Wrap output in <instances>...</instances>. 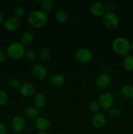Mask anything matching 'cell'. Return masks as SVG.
I'll use <instances>...</instances> for the list:
<instances>
[{"mask_svg": "<svg viewBox=\"0 0 133 134\" xmlns=\"http://www.w3.org/2000/svg\"><path fill=\"white\" fill-rule=\"evenodd\" d=\"M28 22L30 26L36 29L42 28L47 24L48 16L42 10L37 9L30 13L28 16Z\"/></svg>", "mask_w": 133, "mask_h": 134, "instance_id": "1", "label": "cell"}, {"mask_svg": "<svg viewBox=\"0 0 133 134\" xmlns=\"http://www.w3.org/2000/svg\"><path fill=\"white\" fill-rule=\"evenodd\" d=\"M112 50L117 55L125 56L129 54L130 51V42L124 37H117L113 39L112 44Z\"/></svg>", "mask_w": 133, "mask_h": 134, "instance_id": "2", "label": "cell"}, {"mask_svg": "<svg viewBox=\"0 0 133 134\" xmlns=\"http://www.w3.org/2000/svg\"><path fill=\"white\" fill-rule=\"evenodd\" d=\"M26 50L25 46L20 42H14L7 48L6 53L8 57L13 60H18L25 56Z\"/></svg>", "mask_w": 133, "mask_h": 134, "instance_id": "3", "label": "cell"}, {"mask_svg": "<svg viewBox=\"0 0 133 134\" xmlns=\"http://www.w3.org/2000/svg\"><path fill=\"white\" fill-rule=\"evenodd\" d=\"M98 103L100 108L108 111L112 108L114 103V96L110 92H104L99 96Z\"/></svg>", "mask_w": 133, "mask_h": 134, "instance_id": "4", "label": "cell"}, {"mask_svg": "<svg viewBox=\"0 0 133 134\" xmlns=\"http://www.w3.org/2000/svg\"><path fill=\"white\" fill-rule=\"evenodd\" d=\"M102 22L106 28L113 30L118 26L119 19L118 16L113 12H106L102 16Z\"/></svg>", "mask_w": 133, "mask_h": 134, "instance_id": "5", "label": "cell"}, {"mask_svg": "<svg viewBox=\"0 0 133 134\" xmlns=\"http://www.w3.org/2000/svg\"><path fill=\"white\" fill-rule=\"evenodd\" d=\"M27 126L24 118L20 115H16L11 120V128L14 133H21L25 130Z\"/></svg>", "mask_w": 133, "mask_h": 134, "instance_id": "6", "label": "cell"}, {"mask_svg": "<svg viewBox=\"0 0 133 134\" xmlns=\"http://www.w3.org/2000/svg\"><path fill=\"white\" fill-rule=\"evenodd\" d=\"M92 56L93 54L91 51L86 47L78 48L75 52V58L77 61L82 64L89 62L92 59Z\"/></svg>", "mask_w": 133, "mask_h": 134, "instance_id": "7", "label": "cell"}, {"mask_svg": "<svg viewBox=\"0 0 133 134\" xmlns=\"http://www.w3.org/2000/svg\"><path fill=\"white\" fill-rule=\"evenodd\" d=\"M31 73L33 77L38 80H44L48 76V71L44 65L37 64L33 66Z\"/></svg>", "mask_w": 133, "mask_h": 134, "instance_id": "8", "label": "cell"}, {"mask_svg": "<svg viewBox=\"0 0 133 134\" xmlns=\"http://www.w3.org/2000/svg\"><path fill=\"white\" fill-rule=\"evenodd\" d=\"M34 126L37 131L46 132L51 126V122L49 119L44 116H39L35 119Z\"/></svg>", "mask_w": 133, "mask_h": 134, "instance_id": "9", "label": "cell"}, {"mask_svg": "<svg viewBox=\"0 0 133 134\" xmlns=\"http://www.w3.org/2000/svg\"><path fill=\"white\" fill-rule=\"evenodd\" d=\"M111 83L110 76L106 73H102L99 75L95 79V85L100 89H104Z\"/></svg>", "mask_w": 133, "mask_h": 134, "instance_id": "10", "label": "cell"}, {"mask_svg": "<svg viewBox=\"0 0 133 134\" xmlns=\"http://www.w3.org/2000/svg\"><path fill=\"white\" fill-rule=\"evenodd\" d=\"M90 12L95 16H102L106 13L105 5L100 1H95L90 6Z\"/></svg>", "mask_w": 133, "mask_h": 134, "instance_id": "11", "label": "cell"}, {"mask_svg": "<svg viewBox=\"0 0 133 134\" xmlns=\"http://www.w3.org/2000/svg\"><path fill=\"white\" fill-rule=\"evenodd\" d=\"M20 26L19 19L14 16L7 18L4 22V27L9 31H14L18 30Z\"/></svg>", "mask_w": 133, "mask_h": 134, "instance_id": "12", "label": "cell"}, {"mask_svg": "<svg viewBox=\"0 0 133 134\" xmlns=\"http://www.w3.org/2000/svg\"><path fill=\"white\" fill-rule=\"evenodd\" d=\"M36 89L33 84L29 82H25L22 84L20 88V92L23 96L26 98L33 96L35 94Z\"/></svg>", "mask_w": 133, "mask_h": 134, "instance_id": "13", "label": "cell"}, {"mask_svg": "<svg viewBox=\"0 0 133 134\" xmlns=\"http://www.w3.org/2000/svg\"><path fill=\"white\" fill-rule=\"evenodd\" d=\"M106 122V116L101 113H97L94 114L91 119V124L94 128L96 129H100L105 126Z\"/></svg>", "mask_w": 133, "mask_h": 134, "instance_id": "14", "label": "cell"}, {"mask_svg": "<svg viewBox=\"0 0 133 134\" xmlns=\"http://www.w3.org/2000/svg\"><path fill=\"white\" fill-rule=\"evenodd\" d=\"M46 98L44 94L42 92L35 93V95L33 96V103L37 109H42L46 105Z\"/></svg>", "mask_w": 133, "mask_h": 134, "instance_id": "15", "label": "cell"}, {"mask_svg": "<svg viewBox=\"0 0 133 134\" xmlns=\"http://www.w3.org/2000/svg\"><path fill=\"white\" fill-rule=\"evenodd\" d=\"M65 77L61 73H55L50 79V83L54 87H61L65 84Z\"/></svg>", "mask_w": 133, "mask_h": 134, "instance_id": "16", "label": "cell"}, {"mask_svg": "<svg viewBox=\"0 0 133 134\" xmlns=\"http://www.w3.org/2000/svg\"><path fill=\"white\" fill-rule=\"evenodd\" d=\"M123 66L126 71H133V55L128 54L124 56L123 60Z\"/></svg>", "mask_w": 133, "mask_h": 134, "instance_id": "17", "label": "cell"}, {"mask_svg": "<svg viewBox=\"0 0 133 134\" xmlns=\"http://www.w3.org/2000/svg\"><path fill=\"white\" fill-rule=\"evenodd\" d=\"M120 93L126 99L133 98V86L130 85H123L120 89Z\"/></svg>", "mask_w": 133, "mask_h": 134, "instance_id": "18", "label": "cell"}, {"mask_svg": "<svg viewBox=\"0 0 133 134\" xmlns=\"http://www.w3.org/2000/svg\"><path fill=\"white\" fill-rule=\"evenodd\" d=\"M55 18L56 20L60 24H65L68 21L69 16L67 13L63 9H58L55 13Z\"/></svg>", "mask_w": 133, "mask_h": 134, "instance_id": "19", "label": "cell"}, {"mask_svg": "<svg viewBox=\"0 0 133 134\" xmlns=\"http://www.w3.org/2000/svg\"><path fill=\"white\" fill-rule=\"evenodd\" d=\"M33 34L29 31H26L21 35V43L23 45H28L33 41Z\"/></svg>", "mask_w": 133, "mask_h": 134, "instance_id": "20", "label": "cell"}, {"mask_svg": "<svg viewBox=\"0 0 133 134\" xmlns=\"http://www.w3.org/2000/svg\"><path fill=\"white\" fill-rule=\"evenodd\" d=\"M25 115L28 119H36L39 115V111L38 109L35 106H29L25 109Z\"/></svg>", "mask_w": 133, "mask_h": 134, "instance_id": "21", "label": "cell"}, {"mask_svg": "<svg viewBox=\"0 0 133 134\" xmlns=\"http://www.w3.org/2000/svg\"><path fill=\"white\" fill-rule=\"evenodd\" d=\"M51 56H52V52L47 47H44L39 52V57L44 62H47L50 60Z\"/></svg>", "mask_w": 133, "mask_h": 134, "instance_id": "22", "label": "cell"}, {"mask_svg": "<svg viewBox=\"0 0 133 134\" xmlns=\"http://www.w3.org/2000/svg\"><path fill=\"white\" fill-rule=\"evenodd\" d=\"M7 85L11 89L17 90V89H20L22 83L16 77H11L8 79Z\"/></svg>", "mask_w": 133, "mask_h": 134, "instance_id": "23", "label": "cell"}, {"mask_svg": "<svg viewBox=\"0 0 133 134\" xmlns=\"http://www.w3.org/2000/svg\"><path fill=\"white\" fill-rule=\"evenodd\" d=\"M54 6V3L52 0H43L41 2L42 10L46 13L52 10Z\"/></svg>", "mask_w": 133, "mask_h": 134, "instance_id": "24", "label": "cell"}, {"mask_svg": "<svg viewBox=\"0 0 133 134\" xmlns=\"http://www.w3.org/2000/svg\"><path fill=\"white\" fill-rule=\"evenodd\" d=\"M108 115L112 119H118L122 115V111L117 107H112L108 110Z\"/></svg>", "mask_w": 133, "mask_h": 134, "instance_id": "25", "label": "cell"}, {"mask_svg": "<svg viewBox=\"0 0 133 134\" xmlns=\"http://www.w3.org/2000/svg\"><path fill=\"white\" fill-rule=\"evenodd\" d=\"M100 105H99V103L95 101H92L89 104V109L93 113L95 114L99 113V110H100Z\"/></svg>", "mask_w": 133, "mask_h": 134, "instance_id": "26", "label": "cell"}, {"mask_svg": "<svg viewBox=\"0 0 133 134\" xmlns=\"http://www.w3.org/2000/svg\"><path fill=\"white\" fill-rule=\"evenodd\" d=\"M25 58L28 62H34L36 60L37 55L36 53L33 50H28L26 51L25 54Z\"/></svg>", "mask_w": 133, "mask_h": 134, "instance_id": "27", "label": "cell"}, {"mask_svg": "<svg viewBox=\"0 0 133 134\" xmlns=\"http://www.w3.org/2000/svg\"><path fill=\"white\" fill-rule=\"evenodd\" d=\"M25 14V9L22 6H18L14 10V17L18 18H22Z\"/></svg>", "mask_w": 133, "mask_h": 134, "instance_id": "28", "label": "cell"}, {"mask_svg": "<svg viewBox=\"0 0 133 134\" xmlns=\"http://www.w3.org/2000/svg\"><path fill=\"white\" fill-rule=\"evenodd\" d=\"M8 100V95L5 92L0 91V107L3 106Z\"/></svg>", "mask_w": 133, "mask_h": 134, "instance_id": "29", "label": "cell"}, {"mask_svg": "<svg viewBox=\"0 0 133 134\" xmlns=\"http://www.w3.org/2000/svg\"><path fill=\"white\" fill-rule=\"evenodd\" d=\"M105 8L106 10H108L107 12H113V10L115 9V3L112 1H108L106 3Z\"/></svg>", "mask_w": 133, "mask_h": 134, "instance_id": "30", "label": "cell"}, {"mask_svg": "<svg viewBox=\"0 0 133 134\" xmlns=\"http://www.w3.org/2000/svg\"><path fill=\"white\" fill-rule=\"evenodd\" d=\"M7 56V53L5 51H4L2 49H0V63L3 62H4L5 60V59H6Z\"/></svg>", "mask_w": 133, "mask_h": 134, "instance_id": "31", "label": "cell"}, {"mask_svg": "<svg viewBox=\"0 0 133 134\" xmlns=\"http://www.w3.org/2000/svg\"><path fill=\"white\" fill-rule=\"evenodd\" d=\"M0 134H7L6 126L1 122H0Z\"/></svg>", "mask_w": 133, "mask_h": 134, "instance_id": "32", "label": "cell"}, {"mask_svg": "<svg viewBox=\"0 0 133 134\" xmlns=\"http://www.w3.org/2000/svg\"><path fill=\"white\" fill-rule=\"evenodd\" d=\"M111 70V68L109 66V65H106L104 68V73H106V74H108L110 71Z\"/></svg>", "mask_w": 133, "mask_h": 134, "instance_id": "33", "label": "cell"}, {"mask_svg": "<svg viewBox=\"0 0 133 134\" xmlns=\"http://www.w3.org/2000/svg\"><path fill=\"white\" fill-rule=\"evenodd\" d=\"M3 21V16L2 14H1V13H0V25L2 24Z\"/></svg>", "mask_w": 133, "mask_h": 134, "instance_id": "34", "label": "cell"}, {"mask_svg": "<svg viewBox=\"0 0 133 134\" xmlns=\"http://www.w3.org/2000/svg\"><path fill=\"white\" fill-rule=\"evenodd\" d=\"M119 94H121V93H120V92L117 91V90H116V91H115L114 92H113V94H113V96H117L119 95Z\"/></svg>", "mask_w": 133, "mask_h": 134, "instance_id": "35", "label": "cell"}, {"mask_svg": "<svg viewBox=\"0 0 133 134\" xmlns=\"http://www.w3.org/2000/svg\"><path fill=\"white\" fill-rule=\"evenodd\" d=\"M35 134H48L46 132H40V131H37Z\"/></svg>", "mask_w": 133, "mask_h": 134, "instance_id": "36", "label": "cell"}, {"mask_svg": "<svg viewBox=\"0 0 133 134\" xmlns=\"http://www.w3.org/2000/svg\"><path fill=\"white\" fill-rule=\"evenodd\" d=\"M130 50H132L133 51V41H132L130 42Z\"/></svg>", "mask_w": 133, "mask_h": 134, "instance_id": "37", "label": "cell"}, {"mask_svg": "<svg viewBox=\"0 0 133 134\" xmlns=\"http://www.w3.org/2000/svg\"><path fill=\"white\" fill-rule=\"evenodd\" d=\"M130 104H131V106H132V108H133V98H132V99L131 103H130Z\"/></svg>", "mask_w": 133, "mask_h": 134, "instance_id": "38", "label": "cell"}, {"mask_svg": "<svg viewBox=\"0 0 133 134\" xmlns=\"http://www.w3.org/2000/svg\"><path fill=\"white\" fill-rule=\"evenodd\" d=\"M55 134H65V133H61V132H57V133H56Z\"/></svg>", "mask_w": 133, "mask_h": 134, "instance_id": "39", "label": "cell"}, {"mask_svg": "<svg viewBox=\"0 0 133 134\" xmlns=\"http://www.w3.org/2000/svg\"><path fill=\"white\" fill-rule=\"evenodd\" d=\"M7 134H15L14 133H7Z\"/></svg>", "mask_w": 133, "mask_h": 134, "instance_id": "40", "label": "cell"}]
</instances>
